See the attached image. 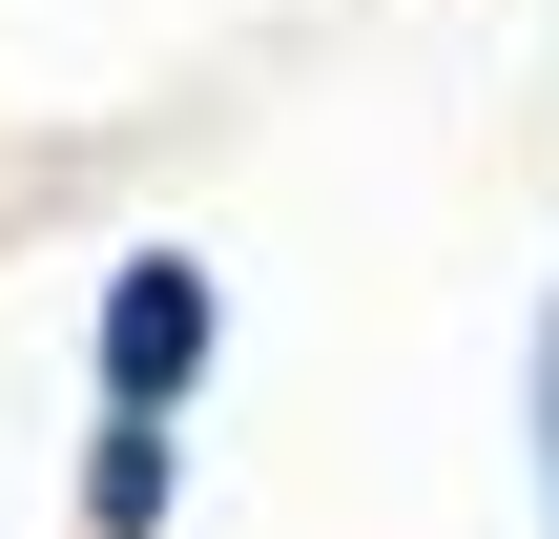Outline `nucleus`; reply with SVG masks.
<instances>
[{"label":"nucleus","mask_w":559,"mask_h":539,"mask_svg":"<svg viewBox=\"0 0 559 539\" xmlns=\"http://www.w3.org/2000/svg\"><path fill=\"white\" fill-rule=\"evenodd\" d=\"M207 332H228V312H207V270H187V249H145V270L104 291V415H166V374H207Z\"/></svg>","instance_id":"obj_1"}]
</instances>
